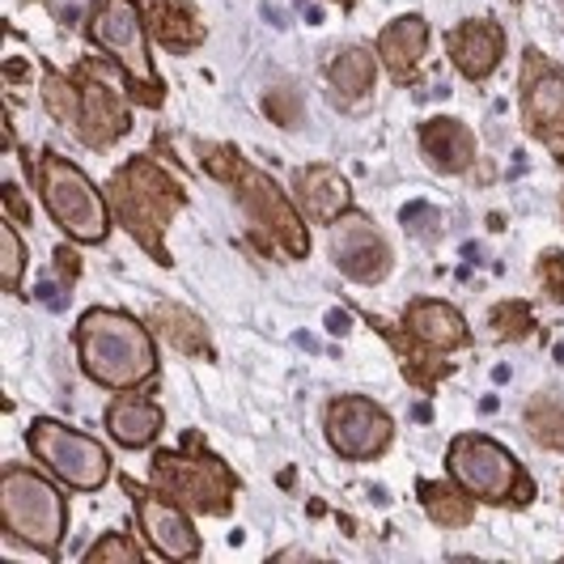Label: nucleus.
Listing matches in <instances>:
<instances>
[{"label": "nucleus", "instance_id": "obj_20", "mask_svg": "<svg viewBox=\"0 0 564 564\" xmlns=\"http://www.w3.org/2000/svg\"><path fill=\"white\" fill-rule=\"evenodd\" d=\"M527 111L539 132H564V73H543L527 94Z\"/></svg>", "mask_w": 564, "mask_h": 564}, {"label": "nucleus", "instance_id": "obj_17", "mask_svg": "<svg viewBox=\"0 0 564 564\" xmlns=\"http://www.w3.org/2000/svg\"><path fill=\"white\" fill-rule=\"evenodd\" d=\"M424 43H429V26H424L421 18H399L391 26L382 30V39H378V56L387 59V68L395 73V77H408L424 56Z\"/></svg>", "mask_w": 564, "mask_h": 564}, {"label": "nucleus", "instance_id": "obj_8", "mask_svg": "<svg viewBox=\"0 0 564 564\" xmlns=\"http://www.w3.org/2000/svg\"><path fill=\"white\" fill-rule=\"evenodd\" d=\"M451 476L471 497L506 501L513 480H518V458L488 437H458L451 446Z\"/></svg>", "mask_w": 564, "mask_h": 564}, {"label": "nucleus", "instance_id": "obj_15", "mask_svg": "<svg viewBox=\"0 0 564 564\" xmlns=\"http://www.w3.org/2000/svg\"><path fill=\"white\" fill-rule=\"evenodd\" d=\"M297 196L306 204L314 221H336L339 213L348 208V183L339 178L332 166H311V170H297Z\"/></svg>", "mask_w": 564, "mask_h": 564}, {"label": "nucleus", "instance_id": "obj_5", "mask_svg": "<svg viewBox=\"0 0 564 564\" xmlns=\"http://www.w3.org/2000/svg\"><path fill=\"white\" fill-rule=\"evenodd\" d=\"M43 199H47L52 217L73 238H82V242H102L107 238V229H111L107 226V204L77 166L47 158L43 162Z\"/></svg>", "mask_w": 564, "mask_h": 564}, {"label": "nucleus", "instance_id": "obj_11", "mask_svg": "<svg viewBox=\"0 0 564 564\" xmlns=\"http://www.w3.org/2000/svg\"><path fill=\"white\" fill-rule=\"evenodd\" d=\"M332 254L336 268L352 281H382L391 272V247L378 238V229L369 226L366 217H344L332 229Z\"/></svg>", "mask_w": 564, "mask_h": 564}, {"label": "nucleus", "instance_id": "obj_14", "mask_svg": "<svg viewBox=\"0 0 564 564\" xmlns=\"http://www.w3.org/2000/svg\"><path fill=\"white\" fill-rule=\"evenodd\" d=\"M421 144L429 153V162L446 174H458L476 162V137L458 123V119H433L421 132Z\"/></svg>", "mask_w": 564, "mask_h": 564}, {"label": "nucleus", "instance_id": "obj_1", "mask_svg": "<svg viewBox=\"0 0 564 564\" xmlns=\"http://www.w3.org/2000/svg\"><path fill=\"white\" fill-rule=\"evenodd\" d=\"M82 366L94 382L128 391L153 373V344L137 318L119 311H89L82 318Z\"/></svg>", "mask_w": 564, "mask_h": 564}, {"label": "nucleus", "instance_id": "obj_28", "mask_svg": "<svg viewBox=\"0 0 564 564\" xmlns=\"http://www.w3.org/2000/svg\"><path fill=\"white\" fill-rule=\"evenodd\" d=\"M263 111L272 115V123H281V128H297L302 123V98H297V89L276 85V89H268Z\"/></svg>", "mask_w": 564, "mask_h": 564}, {"label": "nucleus", "instance_id": "obj_19", "mask_svg": "<svg viewBox=\"0 0 564 564\" xmlns=\"http://www.w3.org/2000/svg\"><path fill=\"white\" fill-rule=\"evenodd\" d=\"M408 327H412L424 344H433V348H458V344L467 339L463 314L451 311V306H442V302H416V306L408 311Z\"/></svg>", "mask_w": 564, "mask_h": 564}, {"label": "nucleus", "instance_id": "obj_27", "mask_svg": "<svg viewBox=\"0 0 564 564\" xmlns=\"http://www.w3.org/2000/svg\"><path fill=\"white\" fill-rule=\"evenodd\" d=\"M43 102H47V111L56 115L59 123H82V98H77V89L64 82V77H47V89H43Z\"/></svg>", "mask_w": 564, "mask_h": 564}, {"label": "nucleus", "instance_id": "obj_9", "mask_svg": "<svg viewBox=\"0 0 564 564\" xmlns=\"http://www.w3.org/2000/svg\"><path fill=\"white\" fill-rule=\"evenodd\" d=\"M234 178H238V196L242 204L251 208V217L259 221L263 229H272V238L281 242L289 254H306L311 251V238H306V226L297 221V213L289 208V199L281 196V187L268 178V174H259L251 166H234Z\"/></svg>", "mask_w": 564, "mask_h": 564}, {"label": "nucleus", "instance_id": "obj_31", "mask_svg": "<svg viewBox=\"0 0 564 564\" xmlns=\"http://www.w3.org/2000/svg\"><path fill=\"white\" fill-rule=\"evenodd\" d=\"M543 276L552 284V293L564 297V254H547V259H543Z\"/></svg>", "mask_w": 564, "mask_h": 564}, {"label": "nucleus", "instance_id": "obj_24", "mask_svg": "<svg viewBox=\"0 0 564 564\" xmlns=\"http://www.w3.org/2000/svg\"><path fill=\"white\" fill-rule=\"evenodd\" d=\"M421 497H424V509H429L433 522H442V527H467V522H471V501H467V497H454L451 488L424 480Z\"/></svg>", "mask_w": 564, "mask_h": 564}, {"label": "nucleus", "instance_id": "obj_29", "mask_svg": "<svg viewBox=\"0 0 564 564\" xmlns=\"http://www.w3.org/2000/svg\"><path fill=\"white\" fill-rule=\"evenodd\" d=\"M89 564H141V547L132 543V539H102V543H94L89 547V556H85Z\"/></svg>", "mask_w": 564, "mask_h": 564}, {"label": "nucleus", "instance_id": "obj_26", "mask_svg": "<svg viewBox=\"0 0 564 564\" xmlns=\"http://www.w3.org/2000/svg\"><path fill=\"white\" fill-rule=\"evenodd\" d=\"M22 263H26V251H22V238H18V226H0V281L13 293L22 284Z\"/></svg>", "mask_w": 564, "mask_h": 564}, {"label": "nucleus", "instance_id": "obj_7", "mask_svg": "<svg viewBox=\"0 0 564 564\" xmlns=\"http://www.w3.org/2000/svg\"><path fill=\"white\" fill-rule=\"evenodd\" d=\"M89 34L94 43H102L132 82H141L153 89V64H149V43H144V26H141V13L132 0H102L89 18Z\"/></svg>", "mask_w": 564, "mask_h": 564}, {"label": "nucleus", "instance_id": "obj_2", "mask_svg": "<svg viewBox=\"0 0 564 564\" xmlns=\"http://www.w3.org/2000/svg\"><path fill=\"white\" fill-rule=\"evenodd\" d=\"M0 518L9 527V535L39 547V552H56L64 535V501L47 480H39L34 471L9 467L0 476Z\"/></svg>", "mask_w": 564, "mask_h": 564}, {"label": "nucleus", "instance_id": "obj_22", "mask_svg": "<svg viewBox=\"0 0 564 564\" xmlns=\"http://www.w3.org/2000/svg\"><path fill=\"white\" fill-rule=\"evenodd\" d=\"M527 429L539 446L547 451H564V403L556 395H539L527 408Z\"/></svg>", "mask_w": 564, "mask_h": 564}, {"label": "nucleus", "instance_id": "obj_10", "mask_svg": "<svg viewBox=\"0 0 564 564\" xmlns=\"http://www.w3.org/2000/svg\"><path fill=\"white\" fill-rule=\"evenodd\" d=\"M327 442L344 458H373L391 442V421L369 399H339L327 408Z\"/></svg>", "mask_w": 564, "mask_h": 564}, {"label": "nucleus", "instance_id": "obj_30", "mask_svg": "<svg viewBox=\"0 0 564 564\" xmlns=\"http://www.w3.org/2000/svg\"><path fill=\"white\" fill-rule=\"evenodd\" d=\"M403 229H412L416 238H437L442 234V213L433 204H408L403 208Z\"/></svg>", "mask_w": 564, "mask_h": 564}, {"label": "nucleus", "instance_id": "obj_21", "mask_svg": "<svg viewBox=\"0 0 564 564\" xmlns=\"http://www.w3.org/2000/svg\"><path fill=\"white\" fill-rule=\"evenodd\" d=\"M153 323H158V332L170 339V348H178V352H187V357H199V352L208 348L204 323H199L196 314L178 311V306H153Z\"/></svg>", "mask_w": 564, "mask_h": 564}, {"label": "nucleus", "instance_id": "obj_32", "mask_svg": "<svg viewBox=\"0 0 564 564\" xmlns=\"http://www.w3.org/2000/svg\"><path fill=\"white\" fill-rule=\"evenodd\" d=\"M34 297H39L43 306H52V311H59V306H64V297H59L56 284H39V289H34Z\"/></svg>", "mask_w": 564, "mask_h": 564}, {"label": "nucleus", "instance_id": "obj_25", "mask_svg": "<svg viewBox=\"0 0 564 564\" xmlns=\"http://www.w3.org/2000/svg\"><path fill=\"white\" fill-rule=\"evenodd\" d=\"M153 13L162 18L158 30H162V39H166L170 47H192L199 39V22L178 4V0H170V13H166V0H153Z\"/></svg>", "mask_w": 564, "mask_h": 564}, {"label": "nucleus", "instance_id": "obj_6", "mask_svg": "<svg viewBox=\"0 0 564 564\" xmlns=\"http://www.w3.org/2000/svg\"><path fill=\"white\" fill-rule=\"evenodd\" d=\"M153 480L166 488L174 501L204 513H226L234 480L217 458H178V454H158L153 458Z\"/></svg>", "mask_w": 564, "mask_h": 564}, {"label": "nucleus", "instance_id": "obj_35", "mask_svg": "<svg viewBox=\"0 0 564 564\" xmlns=\"http://www.w3.org/2000/svg\"><path fill=\"white\" fill-rule=\"evenodd\" d=\"M556 366H564V344H556Z\"/></svg>", "mask_w": 564, "mask_h": 564}, {"label": "nucleus", "instance_id": "obj_4", "mask_svg": "<svg viewBox=\"0 0 564 564\" xmlns=\"http://www.w3.org/2000/svg\"><path fill=\"white\" fill-rule=\"evenodd\" d=\"M30 446H34V454L52 467L56 480H64L68 488H82V492L102 488L107 471H111V454L102 451L94 437L73 433V429H64V424H56V421L30 424Z\"/></svg>", "mask_w": 564, "mask_h": 564}, {"label": "nucleus", "instance_id": "obj_12", "mask_svg": "<svg viewBox=\"0 0 564 564\" xmlns=\"http://www.w3.org/2000/svg\"><path fill=\"white\" fill-rule=\"evenodd\" d=\"M137 509H141L144 535H149V543H153L162 556H170V561H192V556L199 552L196 531H192L187 513H183L178 506H170V501H162V497L141 492Z\"/></svg>", "mask_w": 564, "mask_h": 564}, {"label": "nucleus", "instance_id": "obj_13", "mask_svg": "<svg viewBox=\"0 0 564 564\" xmlns=\"http://www.w3.org/2000/svg\"><path fill=\"white\" fill-rule=\"evenodd\" d=\"M501 30L492 26V22H467V26L458 30L451 39V52H454V64L471 77V82H484L492 68H497V59H501Z\"/></svg>", "mask_w": 564, "mask_h": 564}, {"label": "nucleus", "instance_id": "obj_18", "mask_svg": "<svg viewBox=\"0 0 564 564\" xmlns=\"http://www.w3.org/2000/svg\"><path fill=\"white\" fill-rule=\"evenodd\" d=\"M107 429L119 446H149L162 429V412L158 403H144V399H119L111 412H107Z\"/></svg>", "mask_w": 564, "mask_h": 564}, {"label": "nucleus", "instance_id": "obj_3", "mask_svg": "<svg viewBox=\"0 0 564 564\" xmlns=\"http://www.w3.org/2000/svg\"><path fill=\"white\" fill-rule=\"evenodd\" d=\"M115 208L123 217V226L141 238L153 254H162V242L158 234L166 229V221L183 208V192L170 183L166 174L149 166V162H132L115 178Z\"/></svg>", "mask_w": 564, "mask_h": 564}, {"label": "nucleus", "instance_id": "obj_33", "mask_svg": "<svg viewBox=\"0 0 564 564\" xmlns=\"http://www.w3.org/2000/svg\"><path fill=\"white\" fill-rule=\"evenodd\" d=\"M4 199H9V213L22 221V217H26V204H22V196H18V183H9V187H4Z\"/></svg>", "mask_w": 564, "mask_h": 564}, {"label": "nucleus", "instance_id": "obj_23", "mask_svg": "<svg viewBox=\"0 0 564 564\" xmlns=\"http://www.w3.org/2000/svg\"><path fill=\"white\" fill-rule=\"evenodd\" d=\"M332 85H336L339 94H348V98H361L369 85H373V56L361 52V47L344 52V56L332 64Z\"/></svg>", "mask_w": 564, "mask_h": 564}, {"label": "nucleus", "instance_id": "obj_16", "mask_svg": "<svg viewBox=\"0 0 564 564\" xmlns=\"http://www.w3.org/2000/svg\"><path fill=\"white\" fill-rule=\"evenodd\" d=\"M123 132H128V115L119 107L115 89L111 85H89L85 89V111H82V137L94 149H102V144H111Z\"/></svg>", "mask_w": 564, "mask_h": 564}, {"label": "nucleus", "instance_id": "obj_34", "mask_svg": "<svg viewBox=\"0 0 564 564\" xmlns=\"http://www.w3.org/2000/svg\"><path fill=\"white\" fill-rule=\"evenodd\" d=\"M348 327H352V318H348L344 311H332V314H327V332H336V336H344Z\"/></svg>", "mask_w": 564, "mask_h": 564}]
</instances>
